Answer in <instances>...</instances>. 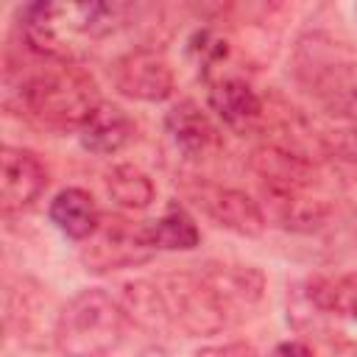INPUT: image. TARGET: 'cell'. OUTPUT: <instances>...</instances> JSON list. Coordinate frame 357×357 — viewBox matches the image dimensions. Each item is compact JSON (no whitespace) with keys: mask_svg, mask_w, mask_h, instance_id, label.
<instances>
[{"mask_svg":"<svg viewBox=\"0 0 357 357\" xmlns=\"http://www.w3.org/2000/svg\"><path fill=\"white\" fill-rule=\"evenodd\" d=\"M128 14L126 3H33L22 8V39L39 59L73 61L78 42L109 36Z\"/></svg>","mask_w":357,"mask_h":357,"instance_id":"cell-1","label":"cell"},{"mask_svg":"<svg viewBox=\"0 0 357 357\" xmlns=\"http://www.w3.org/2000/svg\"><path fill=\"white\" fill-rule=\"evenodd\" d=\"M17 98L20 112L31 114L50 128H84V123L103 103L95 78L73 61H50L20 75L17 86H8V98Z\"/></svg>","mask_w":357,"mask_h":357,"instance_id":"cell-2","label":"cell"},{"mask_svg":"<svg viewBox=\"0 0 357 357\" xmlns=\"http://www.w3.org/2000/svg\"><path fill=\"white\" fill-rule=\"evenodd\" d=\"M126 329L123 307L103 290H81L56 318V346L67 357H109Z\"/></svg>","mask_w":357,"mask_h":357,"instance_id":"cell-3","label":"cell"},{"mask_svg":"<svg viewBox=\"0 0 357 357\" xmlns=\"http://www.w3.org/2000/svg\"><path fill=\"white\" fill-rule=\"evenodd\" d=\"M184 195L206 215L212 218L218 226L243 234V237H257L265 231L268 218L262 212V206L245 195L243 190H231V187H220L212 181H195L184 187Z\"/></svg>","mask_w":357,"mask_h":357,"instance_id":"cell-4","label":"cell"},{"mask_svg":"<svg viewBox=\"0 0 357 357\" xmlns=\"http://www.w3.org/2000/svg\"><path fill=\"white\" fill-rule=\"evenodd\" d=\"M153 254L148 237H145V223H131L126 218H100L98 231L86 240L84 248V262L89 271H114L126 265L145 262Z\"/></svg>","mask_w":357,"mask_h":357,"instance_id":"cell-5","label":"cell"},{"mask_svg":"<svg viewBox=\"0 0 357 357\" xmlns=\"http://www.w3.org/2000/svg\"><path fill=\"white\" fill-rule=\"evenodd\" d=\"M114 75V86L134 100H145V103H159L165 98H170L173 92V70L165 61V56H159L156 50L148 47H137L128 50L126 56H120L112 67Z\"/></svg>","mask_w":357,"mask_h":357,"instance_id":"cell-6","label":"cell"},{"mask_svg":"<svg viewBox=\"0 0 357 357\" xmlns=\"http://www.w3.org/2000/svg\"><path fill=\"white\" fill-rule=\"evenodd\" d=\"M47 187V170L36 153L6 145L0 151V206L6 215L28 209Z\"/></svg>","mask_w":357,"mask_h":357,"instance_id":"cell-7","label":"cell"},{"mask_svg":"<svg viewBox=\"0 0 357 357\" xmlns=\"http://www.w3.org/2000/svg\"><path fill=\"white\" fill-rule=\"evenodd\" d=\"M165 128H167L170 142L176 145V151H178L184 159L204 162V159H209L212 153H218V148H220L218 128H215L212 120L201 112V106H195L192 100L176 103V106L167 112Z\"/></svg>","mask_w":357,"mask_h":357,"instance_id":"cell-8","label":"cell"},{"mask_svg":"<svg viewBox=\"0 0 357 357\" xmlns=\"http://www.w3.org/2000/svg\"><path fill=\"white\" fill-rule=\"evenodd\" d=\"M209 106L212 112L237 131H245L262 120V98L245 84L243 78H220L209 86Z\"/></svg>","mask_w":357,"mask_h":357,"instance_id":"cell-9","label":"cell"},{"mask_svg":"<svg viewBox=\"0 0 357 357\" xmlns=\"http://www.w3.org/2000/svg\"><path fill=\"white\" fill-rule=\"evenodd\" d=\"M131 137H134V123L114 103H100L81 128V145L100 156L123 151L131 142Z\"/></svg>","mask_w":357,"mask_h":357,"instance_id":"cell-10","label":"cell"},{"mask_svg":"<svg viewBox=\"0 0 357 357\" xmlns=\"http://www.w3.org/2000/svg\"><path fill=\"white\" fill-rule=\"evenodd\" d=\"M50 220L59 231L73 240H89L100 226V212L95 198L81 187H67L50 201Z\"/></svg>","mask_w":357,"mask_h":357,"instance_id":"cell-11","label":"cell"},{"mask_svg":"<svg viewBox=\"0 0 357 357\" xmlns=\"http://www.w3.org/2000/svg\"><path fill=\"white\" fill-rule=\"evenodd\" d=\"M145 237L151 248H165V251H190L201 243V231L195 220L184 212V206H170L162 218L145 220Z\"/></svg>","mask_w":357,"mask_h":357,"instance_id":"cell-12","label":"cell"},{"mask_svg":"<svg viewBox=\"0 0 357 357\" xmlns=\"http://www.w3.org/2000/svg\"><path fill=\"white\" fill-rule=\"evenodd\" d=\"M307 298L324 312L357 321V273L318 276L307 284Z\"/></svg>","mask_w":357,"mask_h":357,"instance_id":"cell-13","label":"cell"},{"mask_svg":"<svg viewBox=\"0 0 357 357\" xmlns=\"http://www.w3.org/2000/svg\"><path fill=\"white\" fill-rule=\"evenodd\" d=\"M106 187H109V195L126 209H145V206H151V201L156 195L148 173H142L134 165L112 167V173L106 176Z\"/></svg>","mask_w":357,"mask_h":357,"instance_id":"cell-14","label":"cell"},{"mask_svg":"<svg viewBox=\"0 0 357 357\" xmlns=\"http://www.w3.org/2000/svg\"><path fill=\"white\" fill-rule=\"evenodd\" d=\"M190 50L198 59V64H204V70H209L212 64L226 59V39H220L215 31H198L190 42Z\"/></svg>","mask_w":357,"mask_h":357,"instance_id":"cell-15","label":"cell"},{"mask_svg":"<svg viewBox=\"0 0 357 357\" xmlns=\"http://www.w3.org/2000/svg\"><path fill=\"white\" fill-rule=\"evenodd\" d=\"M198 357H257V351L245 343H226V346H212L204 349Z\"/></svg>","mask_w":357,"mask_h":357,"instance_id":"cell-16","label":"cell"},{"mask_svg":"<svg viewBox=\"0 0 357 357\" xmlns=\"http://www.w3.org/2000/svg\"><path fill=\"white\" fill-rule=\"evenodd\" d=\"M271 357H315V354H312L310 346H304V343H298V340H287V343H279V346L271 351Z\"/></svg>","mask_w":357,"mask_h":357,"instance_id":"cell-17","label":"cell"},{"mask_svg":"<svg viewBox=\"0 0 357 357\" xmlns=\"http://www.w3.org/2000/svg\"><path fill=\"white\" fill-rule=\"evenodd\" d=\"M335 357H357V343H343L335 349Z\"/></svg>","mask_w":357,"mask_h":357,"instance_id":"cell-18","label":"cell"},{"mask_svg":"<svg viewBox=\"0 0 357 357\" xmlns=\"http://www.w3.org/2000/svg\"><path fill=\"white\" fill-rule=\"evenodd\" d=\"M354 106H357V95H354Z\"/></svg>","mask_w":357,"mask_h":357,"instance_id":"cell-19","label":"cell"}]
</instances>
